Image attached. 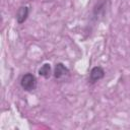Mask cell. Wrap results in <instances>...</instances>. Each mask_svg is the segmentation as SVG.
I'll return each instance as SVG.
<instances>
[{
	"mask_svg": "<svg viewBox=\"0 0 130 130\" xmlns=\"http://www.w3.org/2000/svg\"><path fill=\"white\" fill-rule=\"evenodd\" d=\"M20 85L26 91H31V90L36 89V87H37V79H36L35 75H32L31 73L24 74L20 79Z\"/></svg>",
	"mask_w": 130,
	"mask_h": 130,
	"instance_id": "cell-1",
	"label": "cell"
},
{
	"mask_svg": "<svg viewBox=\"0 0 130 130\" xmlns=\"http://www.w3.org/2000/svg\"><path fill=\"white\" fill-rule=\"evenodd\" d=\"M105 76V71L102 67L100 66H95L91 69L90 71V75H89V79L90 81L93 83V82H96L99 81L100 79H102L103 77Z\"/></svg>",
	"mask_w": 130,
	"mask_h": 130,
	"instance_id": "cell-2",
	"label": "cell"
},
{
	"mask_svg": "<svg viewBox=\"0 0 130 130\" xmlns=\"http://www.w3.org/2000/svg\"><path fill=\"white\" fill-rule=\"evenodd\" d=\"M68 73H69V70L64 64H62V63L56 64L55 69H54V77L56 79H61L64 76H66Z\"/></svg>",
	"mask_w": 130,
	"mask_h": 130,
	"instance_id": "cell-3",
	"label": "cell"
},
{
	"mask_svg": "<svg viewBox=\"0 0 130 130\" xmlns=\"http://www.w3.org/2000/svg\"><path fill=\"white\" fill-rule=\"evenodd\" d=\"M28 13H29V8L28 6H21L18 10H17V13H16V21L18 23H22L26 20L27 16H28Z\"/></svg>",
	"mask_w": 130,
	"mask_h": 130,
	"instance_id": "cell-4",
	"label": "cell"
},
{
	"mask_svg": "<svg viewBox=\"0 0 130 130\" xmlns=\"http://www.w3.org/2000/svg\"><path fill=\"white\" fill-rule=\"evenodd\" d=\"M39 74L45 78H49L51 76V66L50 64H44L40 69H39Z\"/></svg>",
	"mask_w": 130,
	"mask_h": 130,
	"instance_id": "cell-5",
	"label": "cell"
}]
</instances>
